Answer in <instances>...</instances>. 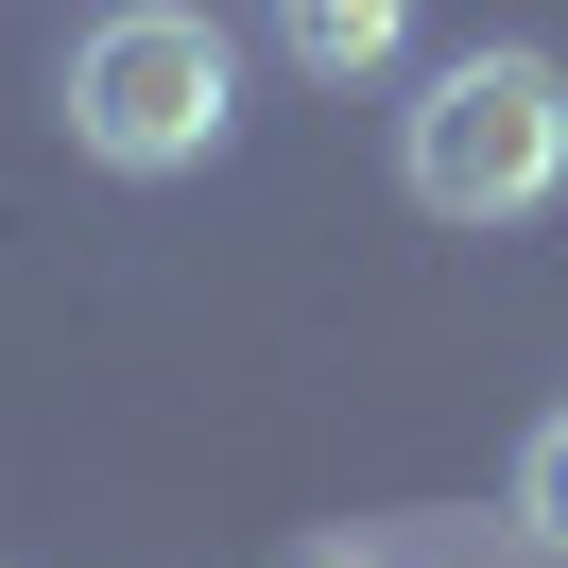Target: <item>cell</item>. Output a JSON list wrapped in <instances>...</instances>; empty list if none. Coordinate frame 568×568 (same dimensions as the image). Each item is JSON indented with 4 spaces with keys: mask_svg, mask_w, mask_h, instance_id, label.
I'll return each instance as SVG.
<instances>
[{
    "mask_svg": "<svg viewBox=\"0 0 568 568\" xmlns=\"http://www.w3.org/2000/svg\"><path fill=\"white\" fill-rule=\"evenodd\" d=\"M396 190L430 224H534L568 190V70L551 52H465V70L414 87L396 121Z\"/></svg>",
    "mask_w": 568,
    "mask_h": 568,
    "instance_id": "cell-1",
    "label": "cell"
},
{
    "mask_svg": "<svg viewBox=\"0 0 568 568\" xmlns=\"http://www.w3.org/2000/svg\"><path fill=\"white\" fill-rule=\"evenodd\" d=\"M224 121H242V52L190 18V0H121L104 36L70 52V139L104 173H207Z\"/></svg>",
    "mask_w": 568,
    "mask_h": 568,
    "instance_id": "cell-2",
    "label": "cell"
},
{
    "mask_svg": "<svg viewBox=\"0 0 568 568\" xmlns=\"http://www.w3.org/2000/svg\"><path fill=\"white\" fill-rule=\"evenodd\" d=\"M276 52H293L311 87H362V70L414 52V0H276Z\"/></svg>",
    "mask_w": 568,
    "mask_h": 568,
    "instance_id": "cell-3",
    "label": "cell"
},
{
    "mask_svg": "<svg viewBox=\"0 0 568 568\" xmlns=\"http://www.w3.org/2000/svg\"><path fill=\"white\" fill-rule=\"evenodd\" d=\"M517 517H534V551H568V414H534V448H517Z\"/></svg>",
    "mask_w": 568,
    "mask_h": 568,
    "instance_id": "cell-4",
    "label": "cell"
},
{
    "mask_svg": "<svg viewBox=\"0 0 568 568\" xmlns=\"http://www.w3.org/2000/svg\"><path fill=\"white\" fill-rule=\"evenodd\" d=\"M311 568H379V551H311Z\"/></svg>",
    "mask_w": 568,
    "mask_h": 568,
    "instance_id": "cell-5",
    "label": "cell"
}]
</instances>
